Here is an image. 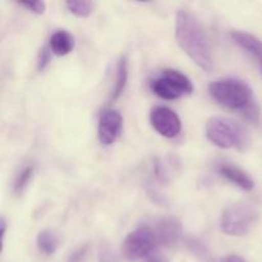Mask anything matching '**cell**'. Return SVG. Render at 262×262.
<instances>
[{
    "mask_svg": "<svg viewBox=\"0 0 262 262\" xmlns=\"http://www.w3.org/2000/svg\"><path fill=\"white\" fill-rule=\"evenodd\" d=\"M176 38L182 50L204 71L214 69L211 48L201 23L187 10H179L176 18Z\"/></svg>",
    "mask_w": 262,
    "mask_h": 262,
    "instance_id": "6da1fadb",
    "label": "cell"
},
{
    "mask_svg": "<svg viewBox=\"0 0 262 262\" xmlns=\"http://www.w3.org/2000/svg\"><path fill=\"white\" fill-rule=\"evenodd\" d=\"M209 92L212 99L223 106L239 110L251 122H260V109L255 101L252 90L246 82L234 78L217 79L210 83Z\"/></svg>",
    "mask_w": 262,
    "mask_h": 262,
    "instance_id": "7a4b0ae2",
    "label": "cell"
},
{
    "mask_svg": "<svg viewBox=\"0 0 262 262\" xmlns=\"http://www.w3.org/2000/svg\"><path fill=\"white\" fill-rule=\"evenodd\" d=\"M206 137L220 148H243L247 143L245 128L227 117H212L206 124Z\"/></svg>",
    "mask_w": 262,
    "mask_h": 262,
    "instance_id": "3957f363",
    "label": "cell"
},
{
    "mask_svg": "<svg viewBox=\"0 0 262 262\" xmlns=\"http://www.w3.org/2000/svg\"><path fill=\"white\" fill-rule=\"evenodd\" d=\"M258 219V211L252 204L237 202L223 211L220 217V229L223 233L233 237L246 235Z\"/></svg>",
    "mask_w": 262,
    "mask_h": 262,
    "instance_id": "277c9868",
    "label": "cell"
},
{
    "mask_svg": "<svg viewBox=\"0 0 262 262\" xmlns=\"http://www.w3.org/2000/svg\"><path fill=\"white\" fill-rule=\"evenodd\" d=\"M150 87L156 96L164 100H177L193 92L191 79L176 69H164L156 78L151 79Z\"/></svg>",
    "mask_w": 262,
    "mask_h": 262,
    "instance_id": "5b68a950",
    "label": "cell"
},
{
    "mask_svg": "<svg viewBox=\"0 0 262 262\" xmlns=\"http://www.w3.org/2000/svg\"><path fill=\"white\" fill-rule=\"evenodd\" d=\"M156 246L159 245L152 228L141 225L125 237L122 250L127 260L136 261L152 255Z\"/></svg>",
    "mask_w": 262,
    "mask_h": 262,
    "instance_id": "8992f818",
    "label": "cell"
},
{
    "mask_svg": "<svg viewBox=\"0 0 262 262\" xmlns=\"http://www.w3.org/2000/svg\"><path fill=\"white\" fill-rule=\"evenodd\" d=\"M150 122L154 129L165 138H174L181 133L182 122L174 110L166 106H156L150 114Z\"/></svg>",
    "mask_w": 262,
    "mask_h": 262,
    "instance_id": "52a82bcc",
    "label": "cell"
},
{
    "mask_svg": "<svg viewBox=\"0 0 262 262\" xmlns=\"http://www.w3.org/2000/svg\"><path fill=\"white\" fill-rule=\"evenodd\" d=\"M123 118L119 112L107 109L100 115L97 125V137L101 145L110 146L119 138L122 132Z\"/></svg>",
    "mask_w": 262,
    "mask_h": 262,
    "instance_id": "ba28073f",
    "label": "cell"
},
{
    "mask_svg": "<svg viewBox=\"0 0 262 262\" xmlns=\"http://www.w3.org/2000/svg\"><path fill=\"white\" fill-rule=\"evenodd\" d=\"M154 232H155L159 246L170 247V246L176 245L181 238V223L176 217H163L156 223Z\"/></svg>",
    "mask_w": 262,
    "mask_h": 262,
    "instance_id": "9c48e42d",
    "label": "cell"
},
{
    "mask_svg": "<svg viewBox=\"0 0 262 262\" xmlns=\"http://www.w3.org/2000/svg\"><path fill=\"white\" fill-rule=\"evenodd\" d=\"M230 37L239 48H242L250 55H252L258 61L262 69V41L260 38L251 35V33L242 32V31H233V32H230Z\"/></svg>",
    "mask_w": 262,
    "mask_h": 262,
    "instance_id": "30bf717a",
    "label": "cell"
},
{
    "mask_svg": "<svg viewBox=\"0 0 262 262\" xmlns=\"http://www.w3.org/2000/svg\"><path fill=\"white\" fill-rule=\"evenodd\" d=\"M217 171H219L220 176L224 177L225 179H228L233 184L238 186L239 188L245 189V191H251L255 187L253 179L245 170H242L238 166L232 165V164H222L217 168Z\"/></svg>",
    "mask_w": 262,
    "mask_h": 262,
    "instance_id": "8fae6325",
    "label": "cell"
},
{
    "mask_svg": "<svg viewBox=\"0 0 262 262\" xmlns=\"http://www.w3.org/2000/svg\"><path fill=\"white\" fill-rule=\"evenodd\" d=\"M49 48L51 53L58 56L68 55L74 49V37L68 31H56L49 40Z\"/></svg>",
    "mask_w": 262,
    "mask_h": 262,
    "instance_id": "7c38bea8",
    "label": "cell"
},
{
    "mask_svg": "<svg viewBox=\"0 0 262 262\" xmlns=\"http://www.w3.org/2000/svg\"><path fill=\"white\" fill-rule=\"evenodd\" d=\"M128 82V60L127 56H120L119 60L117 63V68H115V79H114V86L112 90V96L110 100L115 101L119 99L120 95L125 90Z\"/></svg>",
    "mask_w": 262,
    "mask_h": 262,
    "instance_id": "4fadbf2b",
    "label": "cell"
},
{
    "mask_svg": "<svg viewBox=\"0 0 262 262\" xmlns=\"http://www.w3.org/2000/svg\"><path fill=\"white\" fill-rule=\"evenodd\" d=\"M59 246V238L53 230L43 229L37 235V247L41 253L46 256H51L55 253Z\"/></svg>",
    "mask_w": 262,
    "mask_h": 262,
    "instance_id": "5bb4252c",
    "label": "cell"
},
{
    "mask_svg": "<svg viewBox=\"0 0 262 262\" xmlns=\"http://www.w3.org/2000/svg\"><path fill=\"white\" fill-rule=\"evenodd\" d=\"M66 7L78 18H87L92 13V3L86 0H71L66 3Z\"/></svg>",
    "mask_w": 262,
    "mask_h": 262,
    "instance_id": "9a60e30c",
    "label": "cell"
},
{
    "mask_svg": "<svg viewBox=\"0 0 262 262\" xmlns=\"http://www.w3.org/2000/svg\"><path fill=\"white\" fill-rule=\"evenodd\" d=\"M33 171H35V166L33 165H26L19 173L17 174L14 181V186H13V189L17 194H20L26 188H27L28 183L32 179Z\"/></svg>",
    "mask_w": 262,
    "mask_h": 262,
    "instance_id": "2e32d148",
    "label": "cell"
},
{
    "mask_svg": "<svg viewBox=\"0 0 262 262\" xmlns=\"http://www.w3.org/2000/svg\"><path fill=\"white\" fill-rule=\"evenodd\" d=\"M188 247L194 255H197L199 257H201L204 261H209L210 260V252L204 245H202L200 241L197 239H189L188 241Z\"/></svg>",
    "mask_w": 262,
    "mask_h": 262,
    "instance_id": "e0dca14e",
    "label": "cell"
},
{
    "mask_svg": "<svg viewBox=\"0 0 262 262\" xmlns=\"http://www.w3.org/2000/svg\"><path fill=\"white\" fill-rule=\"evenodd\" d=\"M18 4L20 7H25L30 12L35 13V14H43L46 10V4L43 2H40V0H36V2H19Z\"/></svg>",
    "mask_w": 262,
    "mask_h": 262,
    "instance_id": "ac0fdd59",
    "label": "cell"
},
{
    "mask_svg": "<svg viewBox=\"0 0 262 262\" xmlns=\"http://www.w3.org/2000/svg\"><path fill=\"white\" fill-rule=\"evenodd\" d=\"M97 262H119L114 251L107 245H101L99 251V261Z\"/></svg>",
    "mask_w": 262,
    "mask_h": 262,
    "instance_id": "d6986e66",
    "label": "cell"
},
{
    "mask_svg": "<svg viewBox=\"0 0 262 262\" xmlns=\"http://www.w3.org/2000/svg\"><path fill=\"white\" fill-rule=\"evenodd\" d=\"M51 60V50L48 46H43L42 49L38 53V59H37V69L40 72H42L46 67L49 66Z\"/></svg>",
    "mask_w": 262,
    "mask_h": 262,
    "instance_id": "ffe728a7",
    "label": "cell"
},
{
    "mask_svg": "<svg viewBox=\"0 0 262 262\" xmlns=\"http://www.w3.org/2000/svg\"><path fill=\"white\" fill-rule=\"evenodd\" d=\"M87 253H89V246L87 245L81 246V247L77 248L74 252L71 253V256H69L68 258V262H83L86 260Z\"/></svg>",
    "mask_w": 262,
    "mask_h": 262,
    "instance_id": "44dd1931",
    "label": "cell"
},
{
    "mask_svg": "<svg viewBox=\"0 0 262 262\" xmlns=\"http://www.w3.org/2000/svg\"><path fill=\"white\" fill-rule=\"evenodd\" d=\"M147 262H168L165 258L161 255H158V253H152L147 257Z\"/></svg>",
    "mask_w": 262,
    "mask_h": 262,
    "instance_id": "7402d4cb",
    "label": "cell"
},
{
    "mask_svg": "<svg viewBox=\"0 0 262 262\" xmlns=\"http://www.w3.org/2000/svg\"><path fill=\"white\" fill-rule=\"evenodd\" d=\"M223 262H246L243 260L242 257H239V256H235V255H232V256H228L227 258H225Z\"/></svg>",
    "mask_w": 262,
    "mask_h": 262,
    "instance_id": "603a6c76",
    "label": "cell"
},
{
    "mask_svg": "<svg viewBox=\"0 0 262 262\" xmlns=\"http://www.w3.org/2000/svg\"><path fill=\"white\" fill-rule=\"evenodd\" d=\"M5 230H7V222H5L4 217H2V237H3V241H4V237H5Z\"/></svg>",
    "mask_w": 262,
    "mask_h": 262,
    "instance_id": "cb8c5ba5",
    "label": "cell"
}]
</instances>
